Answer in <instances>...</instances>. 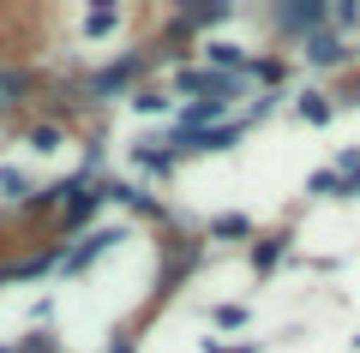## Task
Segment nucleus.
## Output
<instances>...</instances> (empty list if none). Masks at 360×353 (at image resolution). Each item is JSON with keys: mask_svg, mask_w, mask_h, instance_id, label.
I'll list each match as a JSON object with an SVG mask.
<instances>
[{"mask_svg": "<svg viewBox=\"0 0 360 353\" xmlns=\"http://www.w3.org/2000/svg\"><path fill=\"white\" fill-rule=\"evenodd\" d=\"M25 90H30V72H18V66H0V108L25 102Z\"/></svg>", "mask_w": 360, "mask_h": 353, "instance_id": "f257e3e1", "label": "nucleus"}, {"mask_svg": "<svg viewBox=\"0 0 360 353\" xmlns=\"http://www.w3.org/2000/svg\"><path fill=\"white\" fill-rule=\"evenodd\" d=\"M210 60H222V66H240V48H229V42H210Z\"/></svg>", "mask_w": 360, "mask_h": 353, "instance_id": "423d86ee", "label": "nucleus"}, {"mask_svg": "<svg viewBox=\"0 0 360 353\" xmlns=\"http://www.w3.org/2000/svg\"><path fill=\"white\" fill-rule=\"evenodd\" d=\"M300 114H307V120H330V102H319V96H307V102H300Z\"/></svg>", "mask_w": 360, "mask_h": 353, "instance_id": "0eeeda50", "label": "nucleus"}, {"mask_svg": "<svg viewBox=\"0 0 360 353\" xmlns=\"http://www.w3.org/2000/svg\"><path fill=\"white\" fill-rule=\"evenodd\" d=\"M217 353H252V347H217Z\"/></svg>", "mask_w": 360, "mask_h": 353, "instance_id": "6e6552de", "label": "nucleus"}, {"mask_svg": "<svg viewBox=\"0 0 360 353\" xmlns=\"http://www.w3.org/2000/svg\"><path fill=\"white\" fill-rule=\"evenodd\" d=\"M0 192H6V198H18V192H30V180L18 174V168H0Z\"/></svg>", "mask_w": 360, "mask_h": 353, "instance_id": "39448f33", "label": "nucleus"}, {"mask_svg": "<svg viewBox=\"0 0 360 353\" xmlns=\"http://www.w3.org/2000/svg\"><path fill=\"white\" fill-rule=\"evenodd\" d=\"M84 30L90 36H108V30H115V6H96V13L84 18Z\"/></svg>", "mask_w": 360, "mask_h": 353, "instance_id": "20e7f679", "label": "nucleus"}, {"mask_svg": "<svg viewBox=\"0 0 360 353\" xmlns=\"http://www.w3.org/2000/svg\"><path fill=\"white\" fill-rule=\"evenodd\" d=\"M307 54H312L319 66H324V60H342V42H336V36H312V42H307Z\"/></svg>", "mask_w": 360, "mask_h": 353, "instance_id": "7ed1b4c3", "label": "nucleus"}, {"mask_svg": "<svg viewBox=\"0 0 360 353\" xmlns=\"http://www.w3.org/2000/svg\"><path fill=\"white\" fill-rule=\"evenodd\" d=\"M324 18V6H283V13H276V25H288V30H312Z\"/></svg>", "mask_w": 360, "mask_h": 353, "instance_id": "f03ea898", "label": "nucleus"}]
</instances>
